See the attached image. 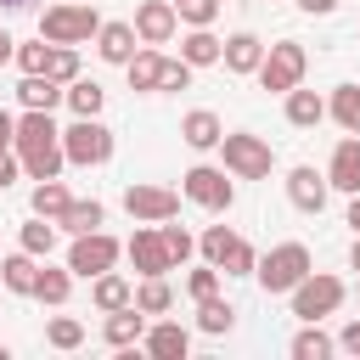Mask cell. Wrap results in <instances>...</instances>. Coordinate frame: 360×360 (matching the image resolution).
<instances>
[{"mask_svg": "<svg viewBox=\"0 0 360 360\" xmlns=\"http://www.w3.org/2000/svg\"><path fill=\"white\" fill-rule=\"evenodd\" d=\"M129 264L141 270V276H169L174 270V259H169V248H163V236H158V225H141L135 236H129Z\"/></svg>", "mask_w": 360, "mask_h": 360, "instance_id": "13", "label": "cell"}, {"mask_svg": "<svg viewBox=\"0 0 360 360\" xmlns=\"http://www.w3.org/2000/svg\"><path fill=\"white\" fill-rule=\"evenodd\" d=\"M68 292H73V270H51V264H39L34 298H39V304H51V309H62V304H68Z\"/></svg>", "mask_w": 360, "mask_h": 360, "instance_id": "31", "label": "cell"}, {"mask_svg": "<svg viewBox=\"0 0 360 360\" xmlns=\"http://www.w3.org/2000/svg\"><path fill=\"white\" fill-rule=\"evenodd\" d=\"M186 292H191V298H214V292H219V270H214V264L202 259V264H197V270L186 276Z\"/></svg>", "mask_w": 360, "mask_h": 360, "instance_id": "42", "label": "cell"}, {"mask_svg": "<svg viewBox=\"0 0 360 360\" xmlns=\"http://www.w3.org/2000/svg\"><path fill=\"white\" fill-rule=\"evenodd\" d=\"M174 304V287L163 281V276H141V287H135V309H146V315H163Z\"/></svg>", "mask_w": 360, "mask_h": 360, "instance_id": "34", "label": "cell"}, {"mask_svg": "<svg viewBox=\"0 0 360 360\" xmlns=\"http://www.w3.org/2000/svg\"><path fill=\"white\" fill-rule=\"evenodd\" d=\"M17 242H22V253H34V259H51V248H56V219L34 214V219L17 231Z\"/></svg>", "mask_w": 360, "mask_h": 360, "instance_id": "30", "label": "cell"}, {"mask_svg": "<svg viewBox=\"0 0 360 360\" xmlns=\"http://www.w3.org/2000/svg\"><path fill=\"white\" fill-rule=\"evenodd\" d=\"M96 51H101V62L124 68V62L141 51V39H135V22H101V28H96Z\"/></svg>", "mask_w": 360, "mask_h": 360, "instance_id": "17", "label": "cell"}, {"mask_svg": "<svg viewBox=\"0 0 360 360\" xmlns=\"http://www.w3.org/2000/svg\"><path fill=\"white\" fill-rule=\"evenodd\" d=\"M17 163H22V174L28 180H56L62 174V141H51V146H34V152H17Z\"/></svg>", "mask_w": 360, "mask_h": 360, "instance_id": "27", "label": "cell"}, {"mask_svg": "<svg viewBox=\"0 0 360 360\" xmlns=\"http://www.w3.org/2000/svg\"><path fill=\"white\" fill-rule=\"evenodd\" d=\"M338 349H349V354H360V321H349V326L338 332Z\"/></svg>", "mask_w": 360, "mask_h": 360, "instance_id": "44", "label": "cell"}, {"mask_svg": "<svg viewBox=\"0 0 360 360\" xmlns=\"http://www.w3.org/2000/svg\"><path fill=\"white\" fill-rule=\"evenodd\" d=\"M309 270H315V259H309V248H304V242H281V248H270V253L253 264V276H259V287H264V292H292Z\"/></svg>", "mask_w": 360, "mask_h": 360, "instance_id": "3", "label": "cell"}, {"mask_svg": "<svg viewBox=\"0 0 360 360\" xmlns=\"http://www.w3.org/2000/svg\"><path fill=\"white\" fill-rule=\"evenodd\" d=\"M62 101L73 107V118H101V101H107V90H101L96 79H73V84L62 90Z\"/></svg>", "mask_w": 360, "mask_h": 360, "instance_id": "28", "label": "cell"}, {"mask_svg": "<svg viewBox=\"0 0 360 360\" xmlns=\"http://www.w3.org/2000/svg\"><path fill=\"white\" fill-rule=\"evenodd\" d=\"M0 191H6V186H0Z\"/></svg>", "mask_w": 360, "mask_h": 360, "instance_id": "52", "label": "cell"}, {"mask_svg": "<svg viewBox=\"0 0 360 360\" xmlns=\"http://www.w3.org/2000/svg\"><path fill=\"white\" fill-rule=\"evenodd\" d=\"M326 112H332L349 135H360V84H338L332 101H326Z\"/></svg>", "mask_w": 360, "mask_h": 360, "instance_id": "33", "label": "cell"}, {"mask_svg": "<svg viewBox=\"0 0 360 360\" xmlns=\"http://www.w3.org/2000/svg\"><path fill=\"white\" fill-rule=\"evenodd\" d=\"M96 28H101V17L90 0H62V6H45V17H39L45 45H84V39H96Z\"/></svg>", "mask_w": 360, "mask_h": 360, "instance_id": "1", "label": "cell"}, {"mask_svg": "<svg viewBox=\"0 0 360 360\" xmlns=\"http://www.w3.org/2000/svg\"><path fill=\"white\" fill-rule=\"evenodd\" d=\"M6 354H11V349H6V343H0V360H6Z\"/></svg>", "mask_w": 360, "mask_h": 360, "instance_id": "51", "label": "cell"}, {"mask_svg": "<svg viewBox=\"0 0 360 360\" xmlns=\"http://www.w3.org/2000/svg\"><path fill=\"white\" fill-rule=\"evenodd\" d=\"M180 191H186L197 208H208V214H225V208L236 202L231 169H214V163H197V169H186V174H180Z\"/></svg>", "mask_w": 360, "mask_h": 360, "instance_id": "8", "label": "cell"}, {"mask_svg": "<svg viewBox=\"0 0 360 360\" xmlns=\"http://www.w3.org/2000/svg\"><path fill=\"white\" fill-rule=\"evenodd\" d=\"M141 332H146V309H135V304H124V309H107V326H101V338H107L112 349H129V343H141Z\"/></svg>", "mask_w": 360, "mask_h": 360, "instance_id": "22", "label": "cell"}, {"mask_svg": "<svg viewBox=\"0 0 360 360\" xmlns=\"http://www.w3.org/2000/svg\"><path fill=\"white\" fill-rule=\"evenodd\" d=\"M45 343H51V349H79V343H84V321L51 315V321H45Z\"/></svg>", "mask_w": 360, "mask_h": 360, "instance_id": "37", "label": "cell"}, {"mask_svg": "<svg viewBox=\"0 0 360 360\" xmlns=\"http://www.w3.org/2000/svg\"><path fill=\"white\" fill-rule=\"evenodd\" d=\"M332 349H338V343H332V338H326L315 321H304V332L292 338V360H326Z\"/></svg>", "mask_w": 360, "mask_h": 360, "instance_id": "35", "label": "cell"}, {"mask_svg": "<svg viewBox=\"0 0 360 360\" xmlns=\"http://www.w3.org/2000/svg\"><path fill=\"white\" fill-rule=\"evenodd\" d=\"M219 152H225V169H231L236 180H270V169H276L270 141L253 135V129H231V135H219Z\"/></svg>", "mask_w": 360, "mask_h": 360, "instance_id": "2", "label": "cell"}, {"mask_svg": "<svg viewBox=\"0 0 360 360\" xmlns=\"http://www.w3.org/2000/svg\"><path fill=\"white\" fill-rule=\"evenodd\" d=\"M197 248H202V259H208L214 270H225V276H253V264H259L253 242H248V236H236L231 225H208Z\"/></svg>", "mask_w": 360, "mask_h": 360, "instance_id": "4", "label": "cell"}, {"mask_svg": "<svg viewBox=\"0 0 360 360\" xmlns=\"http://www.w3.org/2000/svg\"><path fill=\"white\" fill-rule=\"evenodd\" d=\"M326 197H332V186H326V169H315V163H298V169L287 174V202H292L298 214H321V208H326Z\"/></svg>", "mask_w": 360, "mask_h": 360, "instance_id": "11", "label": "cell"}, {"mask_svg": "<svg viewBox=\"0 0 360 360\" xmlns=\"http://www.w3.org/2000/svg\"><path fill=\"white\" fill-rule=\"evenodd\" d=\"M124 73H129V90L152 96V90H158V73H163V51H158V45H141V51L124 62Z\"/></svg>", "mask_w": 360, "mask_h": 360, "instance_id": "24", "label": "cell"}, {"mask_svg": "<svg viewBox=\"0 0 360 360\" xmlns=\"http://www.w3.org/2000/svg\"><path fill=\"white\" fill-rule=\"evenodd\" d=\"M298 11H309V17H332L338 0H298Z\"/></svg>", "mask_w": 360, "mask_h": 360, "instance_id": "46", "label": "cell"}, {"mask_svg": "<svg viewBox=\"0 0 360 360\" xmlns=\"http://www.w3.org/2000/svg\"><path fill=\"white\" fill-rule=\"evenodd\" d=\"M354 39H360V34H354Z\"/></svg>", "mask_w": 360, "mask_h": 360, "instance_id": "53", "label": "cell"}, {"mask_svg": "<svg viewBox=\"0 0 360 360\" xmlns=\"http://www.w3.org/2000/svg\"><path fill=\"white\" fill-rule=\"evenodd\" d=\"M174 17H180L186 28H214V17H219V0H174Z\"/></svg>", "mask_w": 360, "mask_h": 360, "instance_id": "39", "label": "cell"}, {"mask_svg": "<svg viewBox=\"0 0 360 360\" xmlns=\"http://www.w3.org/2000/svg\"><path fill=\"white\" fill-rule=\"evenodd\" d=\"M326 186H332V191H360V135H343V141L332 146Z\"/></svg>", "mask_w": 360, "mask_h": 360, "instance_id": "16", "label": "cell"}, {"mask_svg": "<svg viewBox=\"0 0 360 360\" xmlns=\"http://www.w3.org/2000/svg\"><path fill=\"white\" fill-rule=\"evenodd\" d=\"M174 28H180L174 0H141V6H135V39H141V45H169Z\"/></svg>", "mask_w": 360, "mask_h": 360, "instance_id": "12", "label": "cell"}, {"mask_svg": "<svg viewBox=\"0 0 360 360\" xmlns=\"http://www.w3.org/2000/svg\"><path fill=\"white\" fill-rule=\"evenodd\" d=\"M219 135H225V124H219V112H208V107H191V112L180 118V141H186L191 152H214Z\"/></svg>", "mask_w": 360, "mask_h": 360, "instance_id": "19", "label": "cell"}, {"mask_svg": "<svg viewBox=\"0 0 360 360\" xmlns=\"http://www.w3.org/2000/svg\"><path fill=\"white\" fill-rule=\"evenodd\" d=\"M304 68H309V51H304L298 39H276V45H264L259 84H264V90H276V96H287L292 84H304Z\"/></svg>", "mask_w": 360, "mask_h": 360, "instance_id": "5", "label": "cell"}, {"mask_svg": "<svg viewBox=\"0 0 360 360\" xmlns=\"http://www.w3.org/2000/svg\"><path fill=\"white\" fill-rule=\"evenodd\" d=\"M118 253H124V242H118V236H107V231H84V236H73V248H68V270L90 281V276L112 270V264H118Z\"/></svg>", "mask_w": 360, "mask_h": 360, "instance_id": "9", "label": "cell"}, {"mask_svg": "<svg viewBox=\"0 0 360 360\" xmlns=\"http://www.w3.org/2000/svg\"><path fill=\"white\" fill-rule=\"evenodd\" d=\"M0 6H6V11H22V6H28V0H0Z\"/></svg>", "mask_w": 360, "mask_h": 360, "instance_id": "50", "label": "cell"}, {"mask_svg": "<svg viewBox=\"0 0 360 360\" xmlns=\"http://www.w3.org/2000/svg\"><path fill=\"white\" fill-rule=\"evenodd\" d=\"M349 225L360 231V191H349Z\"/></svg>", "mask_w": 360, "mask_h": 360, "instance_id": "48", "label": "cell"}, {"mask_svg": "<svg viewBox=\"0 0 360 360\" xmlns=\"http://www.w3.org/2000/svg\"><path fill=\"white\" fill-rule=\"evenodd\" d=\"M186 84H191V62H186V56H180V62H174V56H163L158 90H186Z\"/></svg>", "mask_w": 360, "mask_h": 360, "instance_id": "43", "label": "cell"}, {"mask_svg": "<svg viewBox=\"0 0 360 360\" xmlns=\"http://www.w3.org/2000/svg\"><path fill=\"white\" fill-rule=\"evenodd\" d=\"M11 51H17V39H11V34H6V28H0V68H6V62H11Z\"/></svg>", "mask_w": 360, "mask_h": 360, "instance_id": "47", "label": "cell"}, {"mask_svg": "<svg viewBox=\"0 0 360 360\" xmlns=\"http://www.w3.org/2000/svg\"><path fill=\"white\" fill-rule=\"evenodd\" d=\"M45 56H51V45H45V39H34V45H22V39H17V51H11V62H17L22 73H45Z\"/></svg>", "mask_w": 360, "mask_h": 360, "instance_id": "41", "label": "cell"}, {"mask_svg": "<svg viewBox=\"0 0 360 360\" xmlns=\"http://www.w3.org/2000/svg\"><path fill=\"white\" fill-rule=\"evenodd\" d=\"M62 158L79 163V169L107 163V158H112V129H107L101 118H73V124L62 129Z\"/></svg>", "mask_w": 360, "mask_h": 360, "instance_id": "6", "label": "cell"}, {"mask_svg": "<svg viewBox=\"0 0 360 360\" xmlns=\"http://www.w3.org/2000/svg\"><path fill=\"white\" fill-rule=\"evenodd\" d=\"M349 264L360 270V231H354V248H349Z\"/></svg>", "mask_w": 360, "mask_h": 360, "instance_id": "49", "label": "cell"}, {"mask_svg": "<svg viewBox=\"0 0 360 360\" xmlns=\"http://www.w3.org/2000/svg\"><path fill=\"white\" fill-rule=\"evenodd\" d=\"M34 281H39V259H34V253H22V248H17V253H6V259H0V287H6V292L34 298Z\"/></svg>", "mask_w": 360, "mask_h": 360, "instance_id": "20", "label": "cell"}, {"mask_svg": "<svg viewBox=\"0 0 360 360\" xmlns=\"http://www.w3.org/2000/svg\"><path fill=\"white\" fill-rule=\"evenodd\" d=\"M62 90H68V84H56L51 73H22V84H17V101H22V107H45V112H51V107L62 101Z\"/></svg>", "mask_w": 360, "mask_h": 360, "instance_id": "26", "label": "cell"}, {"mask_svg": "<svg viewBox=\"0 0 360 360\" xmlns=\"http://www.w3.org/2000/svg\"><path fill=\"white\" fill-rule=\"evenodd\" d=\"M219 62H225V73H259V62H264V39L259 34H231L225 45H219Z\"/></svg>", "mask_w": 360, "mask_h": 360, "instance_id": "18", "label": "cell"}, {"mask_svg": "<svg viewBox=\"0 0 360 360\" xmlns=\"http://www.w3.org/2000/svg\"><path fill=\"white\" fill-rule=\"evenodd\" d=\"M158 236H163V248H169V259H174V264H186V259L197 253V242H191V231H180V225H169V219L158 225Z\"/></svg>", "mask_w": 360, "mask_h": 360, "instance_id": "40", "label": "cell"}, {"mask_svg": "<svg viewBox=\"0 0 360 360\" xmlns=\"http://www.w3.org/2000/svg\"><path fill=\"white\" fill-rule=\"evenodd\" d=\"M236 326V309L214 292V298H197V332H208V338H219V332H231Z\"/></svg>", "mask_w": 360, "mask_h": 360, "instance_id": "32", "label": "cell"}, {"mask_svg": "<svg viewBox=\"0 0 360 360\" xmlns=\"http://www.w3.org/2000/svg\"><path fill=\"white\" fill-rule=\"evenodd\" d=\"M124 208H129V219H141V225H163V219L180 214V191L152 186V180H135V186L124 191Z\"/></svg>", "mask_w": 360, "mask_h": 360, "instance_id": "10", "label": "cell"}, {"mask_svg": "<svg viewBox=\"0 0 360 360\" xmlns=\"http://www.w3.org/2000/svg\"><path fill=\"white\" fill-rule=\"evenodd\" d=\"M141 349H146L152 360H186V354H191V332L174 326V321H158V326L141 332Z\"/></svg>", "mask_w": 360, "mask_h": 360, "instance_id": "15", "label": "cell"}, {"mask_svg": "<svg viewBox=\"0 0 360 360\" xmlns=\"http://www.w3.org/2000/svg\"><path fill=\"white\" fill-rule=\"evenodd\" d=\"M90 304L107 315V309H124V304H135V287L118 276V270H101V276H90Z\"/></svg>", "mask_w": 360, "mask_h": 360, "instance_id": "23", "label": "cell"}, {"mask_svg": "<svg viewBox=\"0 0 360 360\" xmlns=\"http://www.w3.org/2000/svg\"><path fill=\"white\" fill-rule=\"evenodd\" d=\"M287 298H292V315H298V321H321V315H332V309L349 298V287H343L338 276H326V270H309Z\"/></svg>", "mask_w": 360, "mask_h": 360, "instance_id": "7", "label": "cell"}, {"mask_svg": "<svg viewBox=\"0 0 360 360\" xmlns=\"http://www.w3.org/2000/svg\"><path fill=\"white\" fill-rule=\"evenodd\" d=\"M68 202H73V197H68V186H62V180H34V214L56 219Z\"/></svg>", "mask_w": 360, "mask_h": 360, "instance_id": "36", "label": "cell"}, {"mask_svg": "<svg viewBox=\"0 0 360 360\" xmlns=\"http://www.w3.org/2000/svg\"><path fill=\"white\" fill-rule=\"evenodd\" d=\"M219 45H225V39H214V28H191V34L180 39V56H186L191 68H214V62H219Z\"/></svg>", "mask_w": 360, "mask_h": 360, "instance_id": "29", "label": "cell"}, {"mask_svg": "<svg viewBox=\"0 0 360 360\" xmlns=\"http://www.w3.org/2000/svg\"><path fill=\"white\" fill-rule=\"evenodd\" d=\"M51 141H62L56 118H51L45 107H22V118H17V135H11V152H34V146H51Z\"/></svg>", "mask_w": 360, "mask_h": 360, "instance_id": "14", "label": "cell"}, {"mask_svg": "<svg viewBox=\"0 0 360 360\" xmlns=\"http://www.w3.org/2000/svg\"><path fill=\"white\" fill-rule=\"evenodd\" d=\"M45 73H51L56 84H73V79H79V51H73V45H51Z\"/></svg>", "mask_w": 360, "mask_h": 360, "instance_id": "38", "label": "cell"}, {"mask_svg": "<svg viewBox=\"0 0 360 360\" xmlns=\"http://www.w3.org/2000/svg\"><path fill=\"white\" fill-rule=\"evenodd\" d=\"M321 118H326V101H321L315 90L292 84V90H287V124H292V129H315Z\"/></svg>", "mask_w": 360, "mask_h": 360, "instance_id": "25", "label": "cell"}, {"mask_svg": "<svg viewBox=\"0 0 360 360\" xmlns=\"http://www.w3.org/2000/svg\"><path fill=\"white\" fill-rule=\"evenodd\" d=\"M11 135H17V118H11V112H6V107H0V158H6V152H11Z\"/></svg>", "mask_w": 360, "mask_h": 360, "instance_id": "45", "label": "cell"}, {"mask_svg": "<svg viewBox=\"0 0 360 360\" xmlns=\"http://www.w3.org/2000/svg\"><path fill=\"white\" fill-rule=\"evenodd\" d=\"M107 225V208L96 202V197H73L62 214H56V231H68V236H84V231H101Z\"/></svg>", "mask_w": 360, "mask_h": 360, "instance_id": "21", "label": "cell"}]
</instances>
